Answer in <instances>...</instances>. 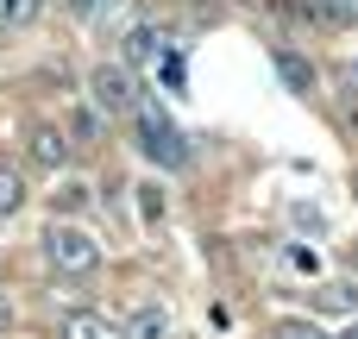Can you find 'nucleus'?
<instances>
[{"mask_svg": "<svg viewBox=\"0 0 358 339\" xmlns=\"http://www.w3.org/2000/svg\"><path fill=\"white\" fill-rule=\"evenodd\" d=\"M132 138H138V151H145L151 164L189 170V138H182V126H176L151 94H138V107H132Z\"/></svg>", "mask_w": 358, "mask_h": 339, "instance_id": "obj_1", "label": "nucleus"}, {"mask_svg": "<svg viewBox=\"0 0 358 339\" xmlns=\"http://www.w3.org/2000/svg\"><path fill=\"white\" fill-rule=\"evenodd\" d=\"M138 214H145V226H157V220H164V189H157V182H145V189H138Z\"/></svg>", "mask_w": 358, "mask_h": 339, "instance_id": "obj_14", "label": "nucleus"}, {"mask_svg": "<svg viewBox=\"0 0 358 339\" xmlns=\"http://www.w3.org/2000/svg\"><path fill=\"white\" fill-rule=\"evenodd\" d=\"M271 339H327V333H321L315 321H277V327H271Z\"/></svg>", "mask_w": 358, "mask_h": 339, "instance_id": "obj_15", "label": "nucleus"}, {"mask_svg": "<svg viewBox=\"0 0 358 339\" xmlns=\"http://www.w3.org/2000/svg\"><path fill=\"white\" fill-rule=\"evenodd\" d=\"M63 6H69V19H94V13H101L107 0H63Z\"/></svg>", "mask_w": 358, "mask_h": 339, "instance_id": "obj_17", "label": "nucleus"}, {"mask_svg": "<svg viewBox=\"0 0 358 339\" xmlns=\"http://www.w3.org/2000/svg\"><path fill=\"white\" fill-rule=\"evenodd\" d=\"M120 327H126V339H170V315H164L157 302H138Z\"/></svg>", "mask_w": 358, "mask_h": 339, "instance_id": "obj_7", "label": "nucleus"}, {"mask_svg": "<svg viewBox=\"0 0 358 339\" xmlns=\"http://www.w3.org/2000/svg\"><path fill=\"white\" fill-rule=\"evenodd\" d=\"M296 13L315 25H358V0H296Z\"/></svg>", "mask_w": 358, "mask_h": 339, "instance_id": "obj_8", "label": "nucleus"}, {"mask_svg": "<svg viewBox=\"0 0 358 339\" xmlns=\"http://www.w3.org/2000/svg\"><path fill=\"white\" fill-rule=\"evenodd\" d=\"M38 6H44V0H0V31L31 25V19H38Z\"/></svg>", "mask_w": 358, "mask_h": 339, "instance_id": "obj_12", "label": "nucleus"}, {"mask_svg": "<svg viewBox=\"0 0 358 339\" xmlns=\"http://www.w3.org/2000/svg\"><path fill=\"white\" fill-rule=\"evenodd\" d=\"M0 333H6V296H0Z\"/></svg>", "mask_w": 358, "mask_h": 339, "instance_id": "obj_18", "label": "nucleus"}, {"mask_svg": "<svg viewBox=\"0 0 358 339\" xmlns=\"http://www.w3.org/2000/svg\"><path fill=\"white\" fill-rule=\"evenodd\" d=\"M164 25H132L126 38H120V57H126V69H138V63H157L164 57Z\"/></svg>", "mask_w": 358, "mask_h": 339, "instance_id": "obj_5", "label": "nucleus"}, {"mask_svg": "<svg viewBox=\"0 0 358 339\" xmlns=\"http://www.w3.org/2000/svg\"><path fill=\"white\" fill-rule=\"evenodd\" d=\"M308 302H315V315H352L358 321V289L352 283H321Z\"/></svg>", "mask_w": 358, "mask_h": 339, "instance_id": "obj_9", "label": "nucleus"}, {"mask_svg": "<svg viewBox=\"0 0 358 339\" xmlns=\"http://www.w3.org/2000/svg\"><path fill=\"white\" fill-rule=\"evenodd\" d=\"M57 339H126L120 321H107V315H88V308H76L69 321H63V333Z\"/></svg>", "mask_w": 358, "mask_h": 339, "instance_id": "obj_6", "label": "nucleus"}, {"mask_svg": "<svg viewBox=\"0 0 358 339\" xmlns=\"http://www.w3.org/2000/svg\"><path fill=\"white\" fill-rule=\"evenodd\" d=\"M88 94H94L101 113H126V120H132V107H138V82H132L126 63H101V69L88 75Z\"/></svg>", "mask_w": 358, "mask_h": 339, "instance_id": "obj_3", "label": "nucleus"}, {"mask_svg": "<svg viewBox=\"0 0 358 339\" xmlns=\"http://www.w3.org/2000/svg\"><path fill=\"white\" fill-rule=\"evenodd\" d=\"M271 63H277V75L289 82V94H315V69H308L296 50H271Z\"/></svg>", "mask_w": 358, "mask_h": 339, "instance_id": "obj_10", "label": "nucleus"}, {"mask_svg": "<svg viewBox=\"0 0 358 339\" xmlns=\"http://www.w3.org/2000/svg\"><path fill=\"white\" fill-rule=\"evenodd\" d=\"M352 264H358V252H352Z\"/></svg>", "mask_w": 358, "mask_h": 339, "instance_id": "obj_20", "label": "nucleus"}, {"mask_svg": "<svg viewBox=\"0 0 358 339\" xmlns=\"http://www.w3.org/2000/svg\"><path fill=\"white\" fill-rule=\"evenodd\" d=\"M25 157H31L38 170H63V164H69V132H63V126H44V120H38V126L25 132Z\"/></svg>", "mask_w": 358, "mask_h": 339, "instance_id": "obj_4", "label": "nucleus"}, {"mask_svg": "<svg viewBox=\"0 0 358 339\" xmlns=\"http://www.w3.org/2000/svg\"><path fill=\"white\" fill-rule=\"evenodd\" d=\"M25 208V170L19 164H0V220H13Z\"/></svg>", "mask_w": 358, "mask_h": 339, "instance_id": "obj_11", "label": "nucleus"}, {"mask_svg": "<svg viewBox=\"0 0 358 339\" xmlns=\"http://www.w3.org/2000/svg\"><path fill=\"white\" fill-rule=\"evenodd\" d=\"M340 339H358V321H352V327H346V333H340Z\"/></svg>", "mask_w": 358, "mask_h": 339, "instance_id": "obj_19", "label": "nucleus"}, {"mask_svg": "<svg viewBox=\"0 0 358 339\" xmlns=\"http://www.w3.org/2000/svg\"><path fill=\"white\" fill-rule=\"evenodd\" d=\"M157 75H164V82L182 94V57H176V50H164V57H157Z\"/></svg>", "mask_w": 358, "mask_h": 339, "instance_id": "obj_16", "label": "nucleus"}, {"mask_svg": "<svg viewBox=\"0 0 358 339\" xmlns=\"http://www.w3.org/2000/svg\"><path fill=\"white\" fill-rule=\"evenodd\" d=\"M38 245H44V264H50L57 277H94V271H101V245H94L82 226H69V220H50Z\"/></svg>", "mask_w": 358, "mask_h": 339, "instance_id": "obj_2", "label": "nucleus"}, {"mask_svg": "<svg viewBox=\"0 0 358 339\" xmlns=\"http://www.w3.org/2000/svg\"><path fill=\"white\" fill-rule=\"evenodd\" d=\"M88 195H94L88 182H63V189H57V220H69V214H82V208H88Z\"/></svg>", "mask_w": 358, "mask_h": 339, "instance_id": "obj_13", "label": "nucleus"}]
</instances>
